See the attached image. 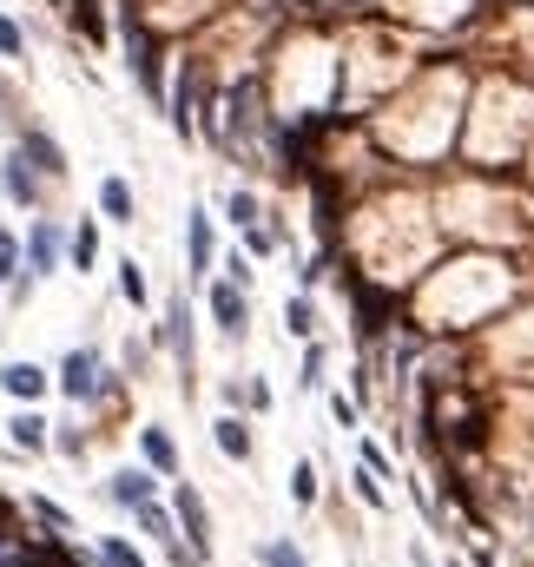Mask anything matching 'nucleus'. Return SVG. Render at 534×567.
Masks as SVG:
<instances>
[{
  "mask_svg": "<svg viewBox=\"0 0 534 567\" xmlns=\"http://www.w3.org/2000/svg\"><path fill=\"white\" fill-rule=\"evenodd\" d=\"M59 251H66V238H59V225H33L26 231V277H46V271H59Z\"/></svg>",
  "mask_w": 534,
  "mask_h": 567,
  "instance_id": "3",
  "label": "nucleus"
},
{
  "mask_svg": "<svg viewBox=\"0 0 534 567\" xmlns=\"http://www.w3.org/2000/svg\"><path fill=\"white\" fill-rule=\"evenodd\" d=\"M330 416H337V429H357V403L350 396H330Z\"/></svg>",
  "mask_w": 534,
  "mask_h": 567,
  "instance_id": "27",
  "label": "nucleus"
},
{
  "mask_svg": "<svg viewBox=\"0 0 534 567\" xmlns=\"http://www.w3.org/2000/svg\"><path fill=\"white\" fill-rule=\"evenodd\" d=\"M119 297H126V304H132V310H139V304H145V277H139V264H132V258H126V264H119Z\"/></svg>",
  "mask_w": 534,
  "mask_h": 567,
  "instance_id": "20",
  "label": "nucleus"
},
{
  "mask_svg": "<svg viewBox=\"0 0 534 567\" xmlns=\"http://www.w3.org/2000/svg\"><path fill=\"white\" fill-rule=\"evenodd\" d=\"M0 284H20V244L0 231Z\"/></svg>",
  "mask_w": 534,
  "mask_h": 567,
  "instance_id": "24",
  "label": "nucleus"
},
{
  "mask_svg": "<svg viewBox=\"0 0 534 567\" xmlns=\"http://www.w3.org/2000/svg\"><path fill=\"white\" fill-rule=\"evenodd\" d=\"M284 330H291V337H310V330H317V317H310V297H291V304H284Z\"/></svg>",
  "mask_w": 534,
  "mask_h": 567,
  "instance_id": "18",
  "label": "nucleus"
},
{
  "mask_svg": "<svg viewBox=\"0 0 534 567\" xmlns=\"http://www.w3.org/2000/svg\"><path fill=\"white\" fill-rule=\"evenodd\" d=\"M317 383H324V350L310 344V357H304V390H317Z\"/></svg>",
  "mask_w": 534,
  "mask_h": 567,
  "instance_id": "26",
  "label": "nucleus"
},
{
  "mask_svg": "<svg viewBox=\"0 0 534 567\" xmlns=\"http://www.w3.org/2000/svg\"><path fill=\"white\" fill-rule=\"evenodd\" d=\"M172 509H178V528L192 535V548H198V555H211V515H205V502H198V489H192V482H178Z\"/></svg>",
  "mask_w": 534,
  "mask_h": 567,
  "instance_id": "4",
  "label": "nucleus"
},
{
  "mask_svg": "<svg viewBox=\"0 0 534 567\" xmlns=\"http://www.w3.org/2000/svg\"><path fill=\"white\" fill-rule=\"evenodd\" d=\"M0 192H7L13 205H33V198H40V178L26 172V152H13V159L0 165Z\"/></svg>",
  "mask_w": 534,
  "mask_h": 567,
  "instance_id": "6",
  "label": "nucleus"
},
{
  "mask_svg": "<svg viewBox=\"0 0 534 567\" xmlns=\"http://www.w3.org/2000/svg\"><path fill=\"white\" fill-rule=\"evenodd\" d=\"M20 152H26V159L46 172V178H59V172H66V159H59V145H53L46 132H26V139H20Z\"/></svg>",
  "mask_w": 534,
  "mask_h": 567,
  "instance_id": "11",
  "label": "nucleus"
},
{
  "mask_svg": "<svg viewBox=\"0 0 534 567\" xmlns=\"http://www.w3.org/2000/svg\"><path fill=\"white\" fill-rule=\"evenodd\" d=\"M211 436H218V449H225L231 462H251V429H244L238 416H218V423H211Z\"/></svg>",
  "mask_w": 534,
  "mask_h": 567,
  "instance_id": "10",
  "label": "nucleus"
},
{
  "mask_svg": "<svg viewBox=\"0 0 534 567\" xmlns=\"http://www.w3.org/2000/svg\"><path fill=\"white\" fill-rule=\"evenodd\" d=\"M0 390L20 396V403H33V396L46 390V370H33V363H7V370H0Z\"/></svg>",
  "mask_w": 534,
  "mask_h": 567,
  "instance_id": "9",
  "label": "nucleus"
},
{
  "mask_svg": "<svg viewBox=\"0 0 534 567\" xmlns=\"http://www.w3.org/2000/svg\"><path fill=\"white\" fill-rule=\"evenodd\" d=\"M258 561H264V567H310L291 542H264V548H258Z\"/></svg>",
  "mask_w": 534,
  "mask_h": 567,
  "instance_id": "21",
  "label": "nucleus"
},
{
  "mask_svg": "<svg viewBox=\"0 0 534 567\" xmlns=\"http://www.w3.org/2000/svg\"><path fill=\"white\" fill-rule=\"evenodd\" d=\"M291 495H297L304 509L317 502V469H310V462H297V476H291Z\"/></svg>",
  "mask_w": 534,
  "mask_h": 567,
  "instance_id": "23",
  "label": "nucleus"
},
{
  "mask_svg": "<svg viewBox=\"0 0 534 567\" xmlns=\"http://www.w3.org/2000/svg\"><path fill=\"white\" fill-rule=\"evenodd\" d=\"M139 449H145V462H152L159 476H172V469H178V449H172V436H165V429H139Z\"/></svg>",
  "mask_w": 534,
  "mask_h": 567,
  "instance_id": "13",
  "label": "nucleus"
},
{
  "mask_svg": "<svg viewBox=\"0 0 534 567\" xmlns=\"http://www.w3.org/2000/svg\"><path fill=\"white\" fill-rule=\"evenodd\" d=\"M211 317H218V330H225V337H244V317H251L244 284H218V291H211Z\"/></svg>",
  "mask_w": 534,
  "mask_h": 567,
  "instance_id": "5",
  "label": "nucleus"
},
{
  "mask_svg": "<svg viewBox=\"0 0 534 567\" xmlns=\"http://www.w3.org/2000/svg\"><path fill=\"white\" fill-rule=\"evenodd\" d=\"M225 211H231V225H238V231H251V225H258V198H251V192H231V198H225Z\"/></svg>",
  "mask_w": 534,
  "mask_h": 567,
  "instance_id": "19",
  "label": "nucleus"
},
{
  "mask_svg": "<svg viewBox=\"0 0 534 567\" xmlns=\"http://www.w3.org/2000/svg\"><path fill=\"white\" fill-rule=\"evenodd\" d=\"M132 515H139V528H145L152 542H165V548H178V542H172V515H165L159 502H145V509H132Z\"/></svg>",
  "mask_w": 534,
  "mask_h": 567,
  "instance_id": "17",
  "label": "nucleus"
},
{
  "mask_svg": "<svg viewBox=\"0 0 534 567\" xmlns=\"http://www.w3.org/2000/svg\"><path fill=\"white\" fill-rule=\"evenodd\" d=\"M66 258H73L79 271H92V264H99V231H92V225H79V231L66 238Z\"/></svg>",
  "mask_w": 534,
  "mask_h": 567,
  "instance_id": "15",
  "label": "nucleus"
},
{
  "mask_svg": "<svg viewBox=\"0 0 534 567\" xmlns=\"http://www.w3.org/2000/svg\"><path fill=\"white\" fill-rule=\"evenodd\" d=\"M106 495H112L119 509H145V502H152V476H145V469H119Z\"/></svg>",
  "mask_w": 534,
  "mask_h": 567,
  "instance_id": "7",
  "label": "nucleus"
},
{
  "mask_svg": "<svg viewBox=\"0 0 534 567\" xmlns=\"http://www.w3.org/2000/svg\"><path fill=\"white\" fill-rule=\"evenodd\" d=\"M59 390H66L73 403H92V396H106L112 383H106V370H99V357H92V350H73V357L59 363Z\"/></svg>",
  "mask_w": 534,
  "mask_h": 567,
  "instance_id": "2",
  "label": "nucleus"
},
{
  "mask_svg": "<svg viewBox=\"0 0 534 567\" xmlns=\"http://www.w3.org/2000/svg\"><path fill=\"white\" fill-rule=\"evenodd\" d=\"M99 211H106L112 225H132V185H126V178H106V185H99Z\"/></svg>",
  "mask_w": 534,
  "mask_h": 567,
  "instance_id": "12",
  "label": "nucleus"
},
{
  "mask_svg": "<svg viewBox=\"0 0 534 567\" xmlns=\"http://www.w3.org/2000/svg\"><path fill=\"white\" fill-rule=\"evenodd\" d=\"M159 337H165V350L192 370V317H185V297L172 304V317H165V330H159Z\"/></svg>",
  "mask_w": 534,
  "mask_h": 567,
  "instance_id": "8",
  "label": "nucleus"
},
{
  "mask_svg": "<svg viewBox=\"0 0 534 567\" xmlns=\"http://www.w3.org/2000/svg\"><path fill=\"white\" fill-rule=\"evenodd\" d=\"M126 53H132V73H139V86H145V99H159L165 92V73H159V40L126 13Z\"/></svg>",
  "mask_w": 534,
  "mask_h": 567,
  "instance_id": "1",
  "label": "nucleus"
},
{
  "mask_svg": "<svg viewBox=\"0 0 534 567\" xmlns=\"http://www.w3.org/2000/svg\"><path fill=\"white\" fill-rule=\"evenodd\" d=\"M244 244H251V251H258V258H264V251H277V238H271V231H258V225H251V231H244Z\"/></svg>",
  "mask_w": 534,
  "mask_h": 567,
  "instance_id": "28",
  "label": "nucleus"
},
{
  "mask_svg": "<svg viewBox=\"0 0 534 567\" xmlns=\"http://www.w3.org/2000/svg\"><path fill=\"white\" fill-rule=\"evenodd\" d=\"M20 46H26V40H20V26L0 13V53H7V59H20Z\"/></svg>",
  "mask_w": 534,
  "mask_h": 567,
  "instance_id": "25",
  "label": "nucleus"
},
{
  "mask_svg": "<svg viewBox=\"0 0 534 567\" xmlns=\"http://www.w3.org/2000/svg\"><path fill=\"white\" fill-rule=\"evenodd\" d=\"M192 271H211V218L192 211Z\"/></svg>",
  "mask_w": 534,
  "mask_h": 567,
  "instance_id": "16",
  "label": "nucleus"
},
{
  "mask_svg": "<svg viewBox=\"0 0 534 567\" xmlns=\"http://www.w3.org/2000/svg\"><path fill=\"white\" fill-rule=\"evenodd\" d=\"M99 561H106V567H145L126 542H119V535H106V542H99Z\"/></svg>",
  "mask_w": 534,
  "mask_h": 567,
  "instance_id": "22",
  "label": "nucleus"
},
{
  "mask_svg": "<svg viewBox=\"0 0 534 567\" xmlns=\"http://www.w3.org/2000/svg\"><path fill=\"white\" fill-rule=\"evenodd\" d=\"M46 429H53V423H40V416H33V410H20V416H13V423H7V436H13V443H20V449H46V443H53V436H46Z\"/></svg>",
  "mask_w": 534,
  "mask_h": 567,
  "instance_id": "14",
  "label": "nucleus"
}]
</instances>
